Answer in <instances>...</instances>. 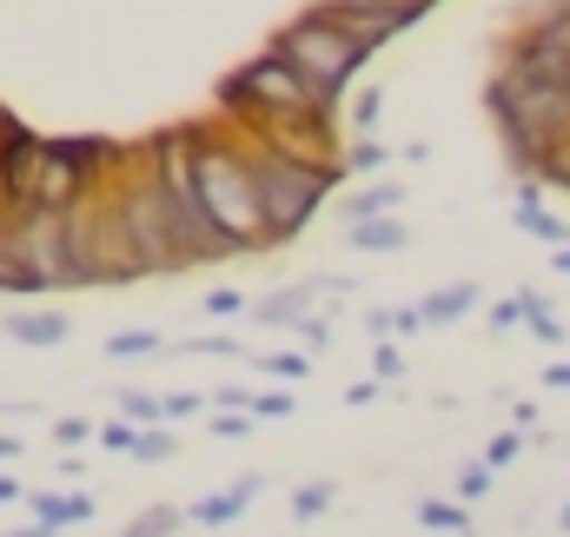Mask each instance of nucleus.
<instances>
[{
	"label": "nucleus",
	"mask_w": 570,
	"mask_h": 537,
	"mask_svg": "<svg viewBox=\"0 0 570 537\" xmlns=\"http://www.w3.org/2000/svg\"><path fill=\"white\" fill-rule=\"evenodd\" d=\"M7 120H13V114H7V107H0V127H7Z\"/></svg>",
	"instance_id": "nucleus-47"
},
{
	"label": "nucleus",
	"mask_w": 570,
	"mask_h": 537,
	"mask_svg": "<svg viewBox=\"0 0 570 537\" xmlns=\"http://www.w3.org/2000/svg\"><path fill=\"white\" fill-rule=\"evenodd\" d=\"M332 505H338V485H332V478H312V485H298V491H292V518H298V525L325 518Z\"/></svg>",
	"instance_id": "nucleus-16"
},
{
	"label": "nucleus",
	"mask_w": 570,
	"mask_h": 537,
	"mask_svg": "<svg viewBox=\"0 0 570 537\" xmlns=\"http://www.w3.org/2000/svg\"><path fill=\"white\" fill-rule=\"evenodd\" d=\"M379 166H392V153L379 139H352L345 146V173H379Z\"/></svg>",
	"instance_id": "nucleus-22"
},
{
	"label": "nucleus",
	"mask_w": 570,
	"mask_h": 537,
	"mask_svg": "<svg viewBox=\"0 0 570 537\" xmlns=\"http://www.w3.org/2000/svg\"><path fill=\"white\" fill-rule=\"evenodd\" d=\"M298 411V392H259L253 399V418H292Z\"/></svg>",
	"instance_id": "nucleus-33"
},
{
	"label": "nucleus",
	"mask_w": 570,
	"mask_h": 537,
	"mask_svg": "<svg viewBox=\"0 0 570 537\" xmlns=\"http://www.w3.org/2000/svg\"><path fill=\"white\" fill-rule=\"evenodd\" d=\"M173 451H179V445H173V424H153V431L140 438V451H134V458H140V465H166Z\"/></svg>",
	"instance_id": "nucleus-27"
},
{
	"label": "nucleus",
	"mask_w": 570,
	"mask_h": 537,
	"mask_svg": "<svg viewBox=\"0 0 570 537\" xmlns=\"http://www.w3.org/2000/svg\"><path fill=\"white\" fill-rule=\"evenodd\" d=\"M518 299H524V319H531V325H538V319H558V312H551V299H544L538 285H524Z\"/></svg>",
	"instance_id": "nucleus-39"
},
{
	"label": "nucleus",
	"mask_w": 570,
	"mask_h": 537,
	"mask_svg": "<svg viewBox=\"0 0 570 537\" xmlns=\"http://www.w3.org/2000/svg\"><path fill=\"white\" fill-rule=\"evenodd\" d=\"M551 266H558V272L570 279V246H564V253H551Z\"/></svg>",
	"instance_id": "nucleus-46"
},
{
	"label": "nucleus",
	"mask_w": 570,
	"mask_h": 537,
	"mask_svg": "<svg viewBox=\"0 0 570 537\" xmlns=\"http://www.w3.org/2000/svg\"><path fill=\"white\" fill-rule=\"evenodd\" d=\"M179 525H186V511H179V505H153V511H140L120 537H173Z\"/></svg>",
	"instance_id": "nucleus-19"
},
{
	"label": "nucleus",
	"mask_w": 570,
	"mask_h": 537,
	"mask_svg": "<svg viewBox=\"0 0 570 537\" xmlns=\"http://www.w3.org/2000/svg\"><path fill=\"white\" fill-rule=\"evenodd\" d=\"M153 352H166L159 332H114L107 339V359H153Z\"/></svg>",
	"instance_id": "nucleus-21"
},
{
	"label": "nucleus",
	"mask_w": 570,
	"mask_h": 537,
	"mask_svg": "<svg viewBox=\"0 0 570 537\" xmlns=\"http://www.w3.org/2000/svg\"><path fill=\"white\" fill-rule=\"evenodd\" d=\"M0 537H13V531H0Z\"/></svg>",
	"instance_id": "nucleus-49"
},
{
	"label": "nucleus",
	"mask_w": 570,
	"mask_h": 537,
	"mask_svg": "<svg viewBox=\"0 0 570 537\" xmlns=\"http://www.w3.org/2000/svg\"><path fill=\"white\" fill-rule=\"evenodd\" d=\"M292 332L305 339V352H312V359H318V352H332V319H325V312H312V319H305V325H292Z\"/></svg>",
	"instance_id": "nucleus-28"
},
{
	"label": "nucleus",
	"mask_w": 570,
	"mask_h": 537,
	"mask_svg": "<svg viewBox=\"0 0 570 537\" xmlns=\"http://www.w3.org/2000/svg\"><path fill=\"white\" fill-rule=\"evenodd\" d=\"M0 505H27V491H20L13 478H0Z\"/></svg>",
	"instance_id": "nucleus-44"
},
{
	"label": "nucleus",
	"mask_w": 570,
	"mask_h": 537,
	"mask_svg": "<svg viewBox=\"0 0 570 537\" xmlns=\"http://www.w3.org/2000/svg\"><path fill=\"white\" fill-rule=\"evenodd\" d=\"M511 213H518V226H524L531 240H544L551 253H564V246H570V226L558 219V213H544V186H538V179H524V186H518Z\"/></svg>",
	"instance_id": "nucleus-10"
},
{
	"label": "nucleus",
	"mask_w": 570,
	"mask_h": 537,
	"mask_svg": "<svg viewBox=\"0 0 570 537\" xmlns=\"http://www.w3.org/2000/svg\"><path fill=\"white\" fill-rule=\"evenodd\" d=\"M379 114H385V87H358V94H352V107H345V120H352V134H358V139H372Z\"/></svg>",
	"instance_id": "nucleus-18"
},
{
	"label": "nucleus",
	"mask_w": 570,
	"mask_h": 537,
	"mask_svg": "<svg viewBox=\"0 0 570 537\" xmlns=\"http://www.w3.org/2000/svg\"><path fill=\"white\" fill-rule=\"evenodd\" d=\"M431 319H425V305H399L392 312V332H425Z\"/></svg>",
	"instance_id": "nucleus-40"
},
{
	"label": "nucleus",
	"mask_w": 570,
	"mask_h": 537,
	"mask_svg": "<svg viewBox=\"0 0 570 537\" xmlns=\"http://www.w3.org/2000/svg\"><path fill=\"white\" fill-rule=\"evenodd\" d=\"M199 199L219 226V240L253 260V253H279L273 246V226H266V206H259V179H253V153H246V134L219 139L206 127L199 139Z\"/></svg>",
	"instance_id": "nucleus-1"
},
{
	"label": "nucleus",
	"mask_w": 570,
	"mask_h": 537,
	"mask_svg": "<svg viewBox=\"0 0 570 537\" xmlns=\"http://www.w3.org/2000/svg\"><path fill=\"white\" fill-rule=\"evenodd\" d=\"M114 404H120V418H127V424H140V431L166 424V404L153 399V392H114Z\"/></svg>",
	"instance_id": "nucleus-20"
},
{
	"label": "nucleus",
	"mask_w": 570,
	"mask_h": 537,
	"mask_svg": "<svg viewBox=\"0 0 570 537\" xmlns=\"http://www.w3.org/2000/svg\"><path fill=\"white\" fill-rule=\"evenodd\" d=\"M372 372H379V385H392V379H405V359H399V345H372Z\"/></svg>",
	"instance_id": "nucleus-31"
},
{
	"label": "nucleus",
	"mask_w": 570,
	"mask_h": 537,
	"mask_svg": "<svg viewBox=\"0 0 570 537\" xmlns=\"http://www.w3.org/2000/svg\"><path fill=\"white\" fill-rule=\"evenodd\" d=\"M332 285H345V279H325V272H318V279H298V285H279V292H266L253 312H259V325H285V332H292V325H305L312 312H325Z\"/></svg>",
	"instance_id": "nucleus-8"
},
{
	"label": "nucleus",
	"mask_w": 570,
	"mask_h": 537,
	"mask_svg": "<svg viewBox=\"0 0 570 537\" xmlns=\"http://www.w3.org/2000/svg\"><path fill=\"white\" fill-rule=\"evenodd\" d=\"M0 332L20 339V345H33V352H47V345H60L73 325H67V312H53V305H20L13 319H0Z\"/></svg>",
	"instance_id": "nucleus-11"
},
{
	"label": "nucleus",
	"mask_w": 570,
	"mask_h": 537,
	"mask_svg": "<svg viewBox=\"0 0 570 537\" xmlns=\"http://www.w3.org/2000/svg\"><path fill=\"white\" fill-rule=\"evenodd\" d=\"M491 478H498V471H484V465H464V471H458V498H491Z\"/></svg>",
	"instance_id": "nucleus-35"
},
{
	"label": "nucleus",
	"mask_w": 570,
	"mask_h": 537,
	"mask_svg": "<svg viewBox=\"0 0 570 537\" xmlns=\"http://www.w3.org/2000/svg\"><path fill=\"white\" fill-rule=\"evenodd\" d=\"M538 179H544V186H558V193H570V139L544 153V173H538Z\"/></svg>",
	"instance_id": "nucleus-29"
},
{
	"label": "nucleus",
	"mask_w": 570,
	"mask_h": 537,
	"mask_svg": "<svg viewBox=\"0 0 570 537\" xmlns=\"http://www.w3.org/2000/svg\"><path fill=\"white\" fill-rule=\"evenodd\" d=\"M73 219H80V253H87V279L94 285H140L146 279L140 240H134V226H127V213H120L114 193L94 199V206H80Z\"/></svg>",
	"instance_id": "nucleus-6"
},
{
	"label": "nucleus",
	"mask_w": 570,
	"mask_h": 537,
	"mask_svg": "<svg viewBox=\"0 0 570 537\" xmlns=\"http://www.w3.org/2000/svg\"><path fill=\"white\" fill-rule=\"evenodd\" d=\"M253 399H259V392H246V385H219V392H206L213 411H253Z\"/></svg>",
	"instance_id": "nucleus-36"
},
{
	"label": "nucleus",
	"mask_w": 570,
	"mask_h": 537,
	"mask_svg": "<svg viewBox=\"0 0 570 537\" xmlns=\"http://www.w3.org/2000/svg\"><path fill=\"white\" fill-rule=\"evenodd\" d=\"M419 525H425V531L471 537V518H464V505H444V498H419Z\"/></svg>",
	"instance_id": "nucleus-17"
},
{
	"label": "nucleus",
	"mask_w": 570,
	"mask_h": 537,
	"mask_svg": "<svg viewBox=\"0 0 570 537\" xmlns=\"http://www.w3.org/2000/svg\"><path fill=\"white\" fill-rule=\"evenodd\" d=\"M405 206V179H379V186H365V193H345L338 199V219L345 226H365V219H392Z\"/></svg>",
	"instance_id": "nucleus-12"
},
{
	"label": "nucleus",
	"mask_w": 570,
	"mask_h": 537,
	"mask_svg": "<svg viewBox=\"0 0 570 537\" xmlns=\"http://www.w3.org/2000/svg\"><path fill=\"white\" fill-rule=\"evenodd\" d=\"M379 399H385V385H379V379H358V385L345 392V404H352V411H358V404H379Z\"/></svg>",
	"instance_id": "nucleus-41"
},
{
	"label": "nucleus",
	"mask_w": 570,
	"mask_h": 537,
	"mask_svg": "<svg viewBox=\"0 0 570 537\" xmlns=\"http://www.w3.org/2000/svg\"><path fill=\"white\" fill-rule=\"evenodd\" d=\"M531 332H538V339H544V345H564V319H538V325H531Z\"/></svg>",
	"instance_id": "nucleus-42"
},
{
	"label": "nucleus",
	"mask_w": 570,
	"mask_h": 537,
	"mask_svg": "<svg viewBox=\"0 0 570 537\" xmlns=\"http://www.w3.org/2000/svg\"><path fill=\"white\" fill-rule=\"evenodd\" d=\"M120 213H127V226H134V240H140V260H146V279H166V272H193V253H186V240H179V219H173V206H166V193L134 173V179H120Z\"/></svg>",
	"instance_id": "nucleus-5"
},
{
	"label": "nucleus",
	"mask_w": 570,
	"mask_h": 537,
	"mask_svg": "<svg viewBox=\"0 0 570 537\" xmlns=\"http://www.w3.org/2000/svg\"><path fill=\"white\" fill-rule=\"evenodd\" d=\"M219 107L239 127H259V120H338V107H325V94L285 60L279 47H266L239 74H226L219 80Z\"/></svg>",
	"instance_id": "nucleus-3"
},
{
	"label": "nucleus",
	"mask_w": 570,
	"mask_h": 537,
	"mask_svg": "<svg viewBox=\"0 0 570 537\" xmlns=\"http://www.w3.org/2000/svg\"><path fill=\"white\" fill-rule=\"evenodd\" d=\"M471 537H478V531H471Z\"/></svg>",
	"instance_id": "nucleus-50"
},
{
	"label": "nucleus",
	"mask_w": 570,
	"mask_h": 537,
	"mask_svg": "<svg viewBox=\"0 0 570 537\" xmlns=\"http://www.w3.org/2000/svg\"><path fill=\"white\" fill-rule=\"evenodd\" d=\"M464 312H478V285H471V279H464V285H451V292H431V299H425L431 325H451V319H464Z\"/></svg>",
	"instance_id": "nucleus-15"
},
{
	"label": "nucleus",
	"mask_w": 570,
	"mask_h": 537,
	"mask_svg": "<svg viewBox=\"0 0 570 537\" xmlns=\"http://www.w3.org/2000/svg\"><path fill=\"white\" fill-rule=\"evenodd\" d=\"M551 7H564V13H570V0H551Z\"/></svg>",
	"instance_id": "nucleus-48"
},
{
	"label": "nucleus",
	"mask_w": 570,
	"mask_h": 537,
	"mask_svg": "<svg viewBox=\"0 0 570 537\" xmlns=\"http://www.w3.org/2000/svg\"><path fill=\"white\" fill-rule=\"evenodd\" d=\"M273 47H279L285 60H292L318 94H325V107H338V100L352 94V80L365 74V60H372L345 27H332V20H325V7H305L298 20H285L279 33H273Z\"/></svg>",
	"instance_id": "nucleus-4"
},
{
	"label": "nucleus",
	"mask_w": 570,
	"mask_h": 537,
	"mask_svg": "<svg viewBox=\"0 0 570 537\" xmlns=\"http://www.w3.org/2000/svg\"><path fill=\"white\" fill-rule=\"evenodd\" d=\"M20 253L40 279V292H67V285H94L87 279V253H80V219L73 213H20Z\"/></svg>",
	"instance_id": "nucleus-7"
},
{
	"label": "nucleus",
	"mask_w": 570,
	"mask_h": 537,
	"mask_svg": "<svg viewBox=\"0 0 570 537\" xmlns=\"http://www.w3.org/2000/svg\"><path fill=\"white\" fill-rule=\"evenodd\" d=\"M518 451H524V431H498L478 465H484V471H504V465H518Z\"/></svg>",
	"instance_id": "nucleus-23"
},
{
	"label": "nucleus",
	"mask_w": 570,
	"mask_h": 537,
	"mask_svg": "<svg viewBox=\"0 0 570 537\" xmlns=\"http://www.w3.org/2000/svg\"><path fill=\"white\" fill-rule=\"evenodd\" d=\"M544 385H551V392H570V359H564V365H551V372H544Z\"/></svg>",
	"instance_id": "nucleus-43"
},
{
	"label": "nucleus",
	"mask_w": 570,
	"mask_h": 537,
	"mask_svg": "<svg viewBox=\"0 0 570 537\" xmlns=\"http://www.w3.org/2000/svg\"><path fill=\"white\" fill-rule=\"evenodd\" d=\"M179 359H246V345L239 339H186Z\"/></svg>",
	"instance_id": "nucleus-25"
},
{
	"label": "nucleus",
	"mask_w": 570,
	"mask_h": 537,
	"mask_svg": "<svg viewBox=\"0 0 570 537\" xmlns=\"http://www.w3.org/2000/svg\"><path fill=\"white\" fill-rule=\"evenodd\" d=\"M511 325H531V319H524V299H518V292L491 305V332H511Z\"/></svg>",
	"instance_id": "nucleus-34"
},
{
	"label": "nucleus",
	"mask_w": 570,
	"mask_h": 537,
	"mask_svg": "<svg viewBox=\"0 0 570 537\" xmlns=\"http://www.w3.org/2000/svg\"><path fill=\"white\" fill-rule=\"evenodd\" d=\"M246 153H253V179H259V206H266L273 246H292L318 219V206L352 179L345 159H298V153H285L273 139H246Z\"/></svg>",
	"instance_id": "nucleus-2"
},
{
	"label": "nucleus",
	"mask_w": 570,
	"mask_h": 537,
	"mask_svg": "<svg viewBox=\"0 0 570 537\" xmlns=\"http://www.w3.org/2000/svg\"><path fill=\"white\" fill-rule=\"evenodd\" d=\"M140 424H127V418H114V424H100V445H107V451H120V458H134V451H140Z\"/></svg>",
	"instance_id": "nucleus-26"
},
{
	"label": "nucleus",
	"mask_w": 570,
	"mask_h": 537,
	"mask_svg": "<svg viewBox=\"0 0 570 537\" xmlns=\"http://www.w3.org/2000/svg\"><path fill=\"white\" fill-rule=\"evenodd\" d=\"M213 431L219 438H246L253 431V411H213Z\"/></svg>",
	"instance_id": "nucleus-37"
},
{
	"label": "nucleus",
	"mask_w": 570,
	"mask_h": 537,
	"mask_svg": "<svg viewBox=\"0 0 570 537\" xmlns=\"http://www.w3.org/2000/svg\"><path fill=\"white\" fill-rule=\"evenodd\" d=\"M345 246H352V253H405L412 233H405V219L392 213V219H365V226H352Z\"/></svg>",
	"instance_id": "nucleus-14"
},
{
	"label": "nucleus",
	"mask_w": 570,
	"mask_h": 537,
	"mask_svg": "<svg viewBox=\"0 0 570 537\" xmlns=\"http://www.w3.org/2000/svg\"><path fill=\"white\" fill-rule=\"evenodd\" d=\"M20 451H27V445H20L13 431H0V465H7V458H20Z\"/></svg>",
	"instance_id": "nucleus-45"
},
{
	"label": "nucleus",
	"mask_w": 570,
	"mask_h": 537,
	"mask_svg": "<svg viewBox=\"0 0 570 537\" xmlns=\"http://www.w3.org/2000/svg\"><path fill=\"white\" fill-rule=\"evenodd\" d=\"M27 511H33V525H53V531H67V525H87L100 505H94L87 491H27Z\"/></svg>",
	"instance_id": "nucleus-13"
},
{
	"label": "nucleus",
	"mask_w": 570,
	"mask_h": 537,
	"mask_svg": "<svg viewBox=\"0 0 570 537\" xmlns=\"http://www.w3.org/2000/svg\"><path fill=\"white\" fill-rule=\"evenodd\" d=\"M246 305H253V299H246L239 285H219V292H206V312H219V319H239Z\"/></svg>",
	"instance_id": "nucleus-30"
},
{
	"label": "nucleus",
	"mask_w": 570,
	"mask_h": 537,
	"mask_svg": "<svg viewBox=\"0 0 570 537\" xmlns=\"http://www.w3.org/2000/svg\"><path fill=\"white\" fill-rule=\"evenodd\" d=\"M166 424H179V418H193V411H206V399H193V392H166Z\"/></svg>",
	"instance_id": "nucleus-38"
},
{
	"label": "nucleus",
	"mask_w": 570,
	"mask_h": 537,
	"mask_svg": "<svg viewBox=\"0 0 570 537\" xmlns=\"http://www.w3.org/2000/svg\"><path fill=\"white\" fill-rule=\"evenodd\" d=\"M87 438H100L94 418H80V411L73 418H53V445H87Z\"/></svg>",
	"instance_id": "nucleus-32"
},
{
	"label": "nucleus",
	"mask_w": 570,
	"mask_h": 537,
	"mask_svg": "<svg viewBox=\"0 0 570 537\" xmlns=\"http://www.w3.org/2000/svg\"><path fill=\"white\" fill-rule=\"evenodd\" d=\"M266 491V478L259 471H239L226 491H213V498H199V505H186V525H206V531H219V525H239L246 511H253V498Z\"/></svg>",
	"instance_id": "nucleus-9"
},
{
	"label": "nucleus",
	"mask_w": 570,
	"mask_h": 537,
	"mask_svg": "<svg viewBox=\"0 0 570 537\" xmlns=\"http://www.w3.org/2000/svg\"><path fill=\"white\" fill-rule=\"evenodd\" d=\"M259 372H273V379H305V372H312V352H259Z\"/></svg>",
	"instance_id": "nucleus-24"
}]
</instances>
